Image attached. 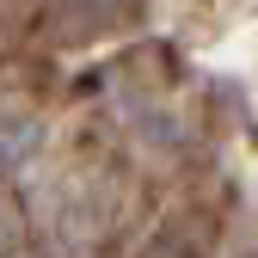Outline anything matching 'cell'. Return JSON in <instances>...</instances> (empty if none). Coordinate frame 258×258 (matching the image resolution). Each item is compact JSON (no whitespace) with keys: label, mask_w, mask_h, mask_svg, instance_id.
I'll use <instances>...</instances> for the list:
<instances>
[{"label":"cell","mask_w":258,"mask_h":258,"mask_svg":"<svg viewBox=\"0 0 258 258\" xmlns=\"http://www.w3.org/2000/svg\"><path fill=\"white\" fill-rule=\"evenodd\" d=\"M148 0H55V31L68 43H92V37H111V31H129L142 19Z\"/></svg>","instance_id":"1"},{"label":"cell","mask_w":258,"mask_h":258,"mask_svg":"<svg viewBox=\"0 0 258 258\" xmlns=\"http://www.w3.org/2000/svg\"><path fill=\"white\" fill-rule=\"evenodd\" d=\"M142 258H203V252L190 246V240H178V234H160V240H154Z\"/></svg>","instance_id":"2"},{"label":"cell","mask_w":258,"mask_h":258,"mask_svg":"<svg viewBox=\"0 0 258 258\" xmlns=\"http://www.w3.org/2000/svg\"><path fill=\"white\" fill-rule=\"evenodd\" d=\"M0 246H7V209H0Z\"/></svg>","instance_id":"3"},{"label":"cell","mask_w":258,"mask_h":258,"mask_svg":"<svg viewBox=\"0 0 258 258\" xmlns=\"http://www.w3.org/2000/svg\"><path fill=\"white\" fill-rule=\"evenodd\" d=\"M246 258H258V252H246Z\"/></svg>","instance_id":"4"}]
</instances>
